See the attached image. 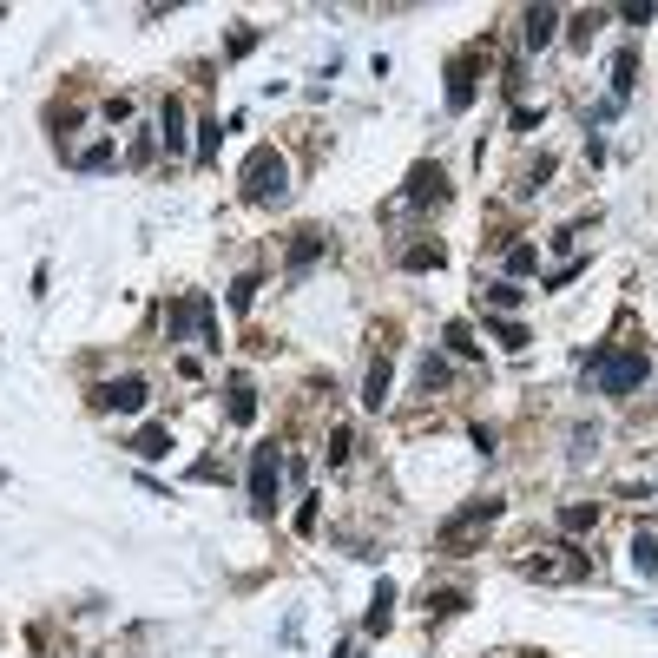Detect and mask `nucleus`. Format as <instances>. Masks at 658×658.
Here are the masks:
<instances>
[{"label": "nucleus", "instance_id": "6e6552de", "mask_svg": "<svg viewBox=\"0 0 658 658\" xmlns=\"http://www.w3.org/2000/svg\"><path fill=\"white\" fill-rule=\"evenodd\" d=\"M158 152H172V158H185L191 152V126H185V99H165V112H158Z\"/></svg>", "mask_w": 658, "mask_h": 658}, {"label": "nucleus", "instance_id": "c85d7f7f", "mask_svg": "<svg viewBox=\"0 0 658 658\" xmlns=\"http://www.w3.org/2000/svg\"><path fill=\"white\" fill-rule=\"evenodd\" d=\"M218 119H198V139H191V145H198V158H204V165H211V158H218Z\"/></svg>", "mask_w": 658, "mask_h": 658}, {"label": "nucleus", "instance_id": "b1692460", "mask_svg": "<svg viewBox=\"0 0 658 658\" xmlns=\"http://www.w3.org/2000/svg\"><path fill=\"white\" fill-rule=\"evenodd\" d=\"M487 329H494V343H501V349H514V356H520V349L533 343V336H527V329L514 323V316H494V323H487Z\"/></svg>", "mask_w": 658, "mask_h": 658}, {"label": "nucleus", "instance_id": "39448f33", "mask_svg": "<svg viewBox=\"0 0 658 658\" xmlns=\"http://www.w3.org/2000/svg\"><path fill=\"white\" fill-rule=\"evenodd\" d=\"M586 573H593V553H573V547H547L520 560V580H540V586H573Z\"/></svg>", "mask_w": 658, "mask_h": 658}, {"label": "nucleus", "instance_id": "4468645a", "mask_svg": "<svg viewBox=\"0 0 658 658\" xmlns=\"http://www.w3.org/2000/svg\"><path fill=\"white\" fill-rule=\"evenodd\" d=\"M389 389H395V369H389V356H376V362H369V376H362V402L382 408V402H389Z\"/></svg>", "mask_w": 658, "mask_h": 658}, {"label": "nucleus", "instance_id": "72a5a7b5", "mask_svg": "<svg viewBox=\"0 0 658 658\" xmlns=\"http://www.w3.org/2000/svg\"><path fill=\"white\" fill-rule=\"evenodd\" d=\"M652 14H658L652 0H626V7H619V20H632V27H645V20H652Z\"/></svg>", "mask_w": 658, "mask_h": 658}, {"label": "nucleus", "instance_id": "c9c22d12", "mask_svg": "<svg viewBox=\"0 0 658 658\" xmlns=\"http://www.w3.org/2000/svg\"><path fill=\"white\" fill-rule=\"evenodd\" d=\"M329 658H362V652H356V645H336V652H329Z\"/></svg>", "mask_w": 658, "mask_h": 658}, {"label": "nucleus", "instance_id": "f3484780", "mask_svg": "<svg viewBox=\"0 0 658 658\" xmlns=\"http://www.w3.org/2000/svg\"><path fill=\"white\" fill-rule=\"evenodd\" d=\"M112 158H119L112 139H93V145H79V152H73V172H112Z\"/></svg>", "mask_w": 658, "mask_h": 658}, {"label": "nucleus", "instance_id": "5701e85b", "mask_svg": "<svg viewBox=\"0 0 658 658\" xmlns=\"http://www.w3.org/2000/svg\"><path fill=\"white\" fill-rule=\"evenodd\" d=\"M481 303H487L494 316H514V310H520V290H514V283H487Z\"/></svg>", "mask_w": 658, "mask_h": 658}, {"label": "nucleus", "instance_id": "bb28decb", "mask_svg": "<svg viewBox=\"0 0 658 658\" xmlns=\"http://www.w3.org/2000/svg\"><path fill=\"white\" fill-rule=\"evenodd\" d=\"M349 448H356V435H349V428L336 422V428H329V448H323V461H329V468H343V461H349Z\"/></svg>", "mask_w": 658, "mask_h": 658}, {"label": "nucleus", "instance_id": "c756f323", "mask_svg": "<svg viewBox=\"0 0 658 658\" xmlns=\"http://www.w3.org/2000/svg\"><path fill=\"white\" fill-rule=\"evenodd\" d=\"M533 264H540V251H533V244H507V270H514V277H527Z\"/></svg>", "mask_w": 658, "mask_h": 658}, {"label": "nucleus", "instance_id": "473e14b6", "mask_svg": "<svg viewBox=\"0 0 658 658\" xmlns=\"http://www.w3.org/2000/svg\"><path fill=\"white\" fill-rule=\"evenodd\" d=\"M251 297H257V277H237L231 290H224V303H231V310H251Z\"/></svg>", "mask_w": 658, "mask_h": 658}, {"label": "nucleus", "instance_id": "f03ea898", "mask_svg": "<svg viewBox=\"0 0 658 658\" xmlns=\"http://www.w3.org/2000/svg\"><path fill=\"white\" fill-rule=\"evenodd\" d=\"M165 336H172V343H198V349H224L218 343V310H211V297H204V290H185V297L172 303V316H165Z\"/></svg>", "mask_w": 658, "mask_h": 658}, {"label": "nucleus", "instance_id": "a878e982", "mask_svg": "<svg viewBox=\"0 0 658 658\" xmlns=\"http://www.w3.org/2000/svg\"><path fill=\"white\" fill-rule=\"evenodd\" d=\"M606 27V7H586V14H573V47H593V33Z\"/></svg>", "mask_w": 658, "mask_h": 658}, {"label": "nucleus", "instance_id": "0eeeda50", "mask_svg": "<svg viewBox=\"0 0 658 658\" xmlns=\"http://www.w3.org/2000/svg\"><path fill=\"white\" fill-rule=\"evenodd\" d=\"M145 395H152V389H145L139 376H119V382H99V389H93V408H106V415H139Z\"/></svg>", "mask_w": 658, "mask_h": 658}, {"label": "nucleus", "instance_id": "393cba45", "mask_svg": "<svg viewBox=\"0 0 658 658\" xmlns=\"http://www.w3.org/2000/svg\"><path fill=\"white\" fill-rule=\"evenodd\" d=\"M560 527H566V533H586V527H599V507H593V501H573V507H560Z\"/></svg>", "mask_w": 658, "mask_h": 658}, {"label": "nucleus", "instance_id": "f8f14e48", "mask_svg": "<svg viewBox=\"0 0 658 658\" xmlns=\"http://www.w3.org/2000/svg\"><path fill=\"white\" fill-rule=\"evenodd\" d=\"M323 251H329L323 231H297V237H290V277H310V270L323 264Z\"/></svg>", "mask_w": 658, "mask_h": 658}, {"label": "nucleus", "instance_id": "7ed1b4c3", "mask_svg": "<svg viewBox=\"0 0 658 658\" xmlns=\"http://www.w3.org/2000/svg\"><path fill=\"white\" fill-rule=\"evenodd\" d=\"M645 376H652V356H645V343H626V349H606V356H593L599 395H632Z\"/></svg>", "mask_w": 658, "mask_h": 658}, {"label": "nucleus", "instance_id": "412c9836", "mask_svg": "<svg viewBox=\"0 0 658 658\" xmlns=\"http://www.w3.org/2000/svg\"><path fill=\"white\" fill-rule=\"evenodd\" d=\"M632 573H639V580H658V540H652V533L632 540Z\"/></svg>", "mask_w": 658, "mask_h": 658}, {"label": "nucleus", "instance_id": "2eb2a0df", "mask_svg": "<svg viewBox=\"0 0 658 658\" xmlns=\"http://www.w3.org/2000/svg\"><path fill=\"white\" fill-rule=\"evenodd\" d=\"M362 626H369V632H389V626H395V586H389V580L369 593V612H362Z\"/></svg>", "mask_w": 658, "mask_h": 658}, {"label": "nucleus", "instance_id": "9b49d317", "mask_svg": "<svg viewBox=\"0 0 658 658\" xmlns=\"http://www.w3.org/2000/svg\"><path fill=\"white\" fill-rule=\"evenodd\" d=\"M474 53H461V60H448V112H468L474 106Z\"/></svg>", "mask_w": 658, "mask_h": 658}, {"label": "nucleus", "instance_id": "f704fd0d", "mask_svg": "<svg viewBox=\"0 0 658 658\" xmlns=\"http://www.w3.org/2000/svg\"><path fill=\"white\" fill-rule=\"evenodd\" d=\"M316 520H323V507H316V494L297 507V533H316Z\"/></svg>", "mask_w": 658, "mask_h": 658}, {"label": "nucleus", "instance_id": "4be33fe9", "mask_svg": "<svg viewBox=\"0 0 658 658\" xmlns=\"http://www.w3.org/2000/svg\"><path fill=\"white\" fill-rule=\"evenodd\" d=\"M441 264H448L441 244H408V251H402V270H441Z\"/></svg>", "mask_w": 658, "mask_h": 658}, {"label": "nucleus", "instance_id": "aec40b11", "mask_svg": "<svg viewBox=\"0 0 658 658\" xmlns=\"http://www.w3.org/2000/svg\"><path fill=\"white\" fill-rule=\"evenodd\" d=\"M461 606H468V593H461V586H441V593L428 586V619H455Z\"/></svg>", "mask_w": 658, "mask_h": 658}, {"label": "nucleus", "instance_id": "f257e3e1", "mask_svg": "<svg viewBox=\"0 0 658 658\" xmlns=\"http://www.w3.org/2000/svg\"><path fill=\"white\" fill-rule=\"evenodd\" d=\"M237 185H244V204H283V191H290V158H283L277 145H257V152L244 158Z\"/></svg>", "mask_w": 658, "mask_h": 658}, {"label": "nucleus", "instance_id": "2f4dec72", "mask_svg": "<svg viewBox=\"0 0 658 658\" xmlns=\"http://www.w3.org/2000/svg\"><path fill=\"white\" fill-rule=\"evenodd\" d=\"M251 47H257V27H237L231 40H224V60H244Z\"/></svg>", "mask_w": 658, "mask_h": 658}, {"label": "nucleus", "instance_id": "9d476101", "mask_svg": "<svg viewBox=\"0 0 658 658\" xmlns=\"http://www.w3.org/2000/svg\"><path fill=\"white\" fill-rule=\"evenodd\" d=\"M553 33H560V7H527V14H520V40H527V53L553 47Z\"/></svg>", "mask_w": 658, "mask_h": 658}, {"label": "nucleus", "instance_id": "6ab92c4d", "mask_svg": "<svg viewBox=\"0 0 658 658\" xmlns=\"http://www.w3.org/2000/svg\"><path fill=\"white\" fill-rule=\"evenodd\" d=\"M224 415H231L237 428H251V422H257V395H251V382H231V402H224Z\"/></svg>", "mask_w": 658, "mask_h": 658}, {"label": "nucleus", "instance_id": "a211bd4d", "mask_svg": "<svg viewBox=\"0 0 658 658\" xmlns=\"http://www.w3.org/2000/svg\"><path fill=\"white\" fill-rule=\"evenodd\" d=\"M632 86H639V60H632V53H619V60H612V106H626Z\"/></svg>", "mask_w": 658, "mask_h": 658}, {"label": "nucleus", "instance_id": "cd10ccee", "mask_svg": "<svg viewBox=\"0 0 658 658\" xmlns=\"http://www.w3.org/2000/svg\"><path fill=\"white\" fill-rule=\"evenodd\" d=\"M441 343L455 349V356H481V343H474V329H468V323H448V329H441Z\"/></svg>", "mask_w": 658, "mask_h": 658}, {"label": "nucleus", "instance_id": "7c9ffc66", "mask_svg": "<svg viewBox=\"0 0 658 658\" xmlns=\"http://www.w3.org/2000/svg\"><path fill=\"white\" fill-rule=\"evenodd\" d=\"M152 152H158V132H139V139L126 145V165H152Z\"/></svg>", "mask_w": 658, "mask_h": 658}, {"label": "nucleus", "instance_id": "423d86ee", "mask_svg": "<svg viewBox=\"0 0 658 658\" xmlns=\"http://www.w3.org/2000/svg\"><path fill=\"white\" fill-rule=\"evenodd\" d=\"M277 481H283V455L277 448H251V507L257 514H277Z\"/></svg>", "mask_w": 658, "mask_h": 658}, {"label": "nucleus", "instance_id": "e433bc0d", "mask_svg": "<svg viewBox=\"0 0 658 658\" xmlns=\"http://www.w3.org/2000/svg\"><path fill=\"white\" fill-rule=\"evenodd\" d=\"M0 487H7V474H0Z\"/></svg>", "mask_w": 658, "mask_h": 658}, {"label": "nucleus", "instance_id": "dca6fc26", "mask_svg": "<svg viewBox=\"0 0 658 658\" xmlns=\"http://www.w3.org/2000/svg\"><path fill=\"white\" fill-rule=\"evenodd\" d=\"M448 376H455V369H448V356H435V349H428V356L415 362V382H422V395L448 389Z\"/></svg>", "mask_w": 658, "mask_h": 658}, {"label": "nucleus", "instance_id": "20e7f679", "mask_svg": "<svg viewBox=\"0 0 658 658\" xmlns=\"http://www.w3.org/2000/svg\"><path fill=\"white\" fill-rule=\"evenodd\" d=\"M494 520H501V501H468L461 514H448V520L435 527V547H441V553H468L474 540L494 527Z\"/></svg>", "mask_w": 658, "mask_h": 658}, {"label": "nucleus", "instance_id": "1a4fd4ad", "mask_svg": "<svg viewBox=\"0 0 658 658\" xmlns=\"http://www.w3.org/2000/svg\"><path fill=\"white\" fill-rule=\"evenodd\" d=\"M408 204H448V172H441V165H415V172H408V191H402Z\"/></svg>", "mask_w": 658, "mask_h": 658}, {"label": "nucleus", "instance_id": "ddd939ff", "mask_svg": "<svg viewBox=\"0 0 658 658\" xmlns=\"http://www.w3.org/2000/svg\"><path fill=\"white\" fill-rule=\"evenodd\" d=\"M132 455H139V461H158V455H172V428H165V422H145L139 435H132Z\"/></svg>", "mask_w": 658, "mask_h": 658}]
</instances>
